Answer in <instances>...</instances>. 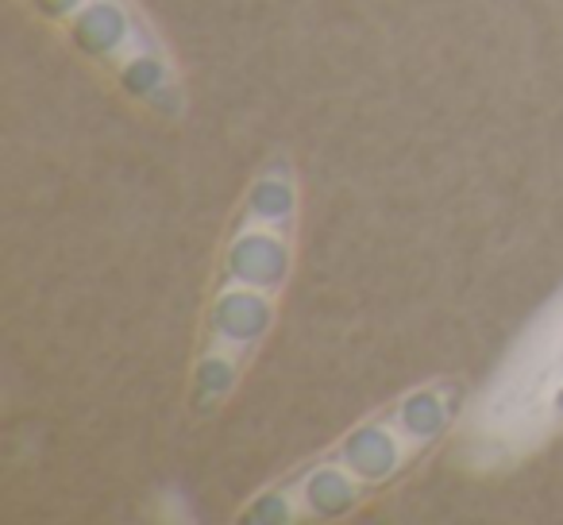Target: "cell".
I'll use <instances>...</instances> for the list:
<instances>
[{
  "mask_svg": "<svg viewBox=\"0 0 563 525\" xmlns=\"http://www.w3.org/2000/svg\"><path fill=\"white\" fill-rule=\"evenodd\" d=\"M290 228L282 220H263L243 209V225L228 243V275L224 283H240L278 298L286 271H290Z\"/></svg>",
  "mask_w": 563,
  "mask_h": 525,
  "instance_id": "cell-1",
  "label": "cell"
}]
</instances>
